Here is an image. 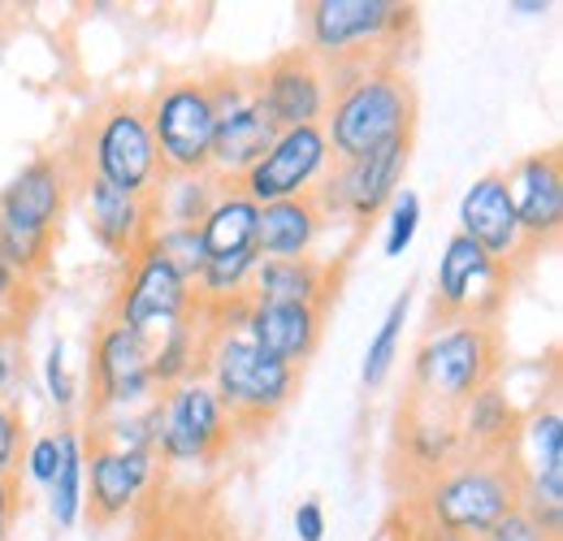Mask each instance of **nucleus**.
<instances>
[{"label":"nucleus","instance_id":"f257e3e1","mask_svg":"<svg viewBox=\"0 0 563 541\" xmlns=\"http://www.w3.org/2000/svg\"><path fill=\"white\" fill-rule=\"evenodd\" d=\"M421 100L408 66L368 62V66L330 69V104H325V143L334 161H355L390 139L417 135Z\"/></svg>","mask_w":563,"mask_h":541},{"label":"nucleus","instance_id":"7c9ffc66","mask_svg":"<svg viewBox=\"0 0 563 541\" xmlns=\"http://www.w3.org/2000/svg\"><path fill=\"white\" fill-rule=\"evenodd\" d=\"M417 286H404L399 295H395V303L386 308V317H382V325H377V334L368 339V351H364V364H360V382L368 386V390H377L386 377H390V368H395V360H399V342H404V325H408V317H412V295Z\"/></svg>","mask_w":563,"mask_h":541},{"label":"nucleus","instance_id":"c03bdc74","mask_svg":"<svg viewBox=\"0 0 563 541\" xmlns=\"http://www.w3.org/2000/svg\"><path fill=\"white\" fill-rule=\"evenodd\" d=\"M511 9H516V13H547L551 4H511Z\"/></svg>","mask_w":563,"mask_h":541},{"label":"nucleus","instance_id":"9b49d317","mask_svg":"<svg viewBox=\"0 0 563 541\" xmlns=\"http://www.w3.org/2000/svg\"><path fill=\"white\" fill-rule=\"evenodd\" d=\"M412 143H417V135H399L390 139L386 147L368 152V156L334 161L330 174L317 187V200L325 208V217L330 221H352L355 230L373 225L404 187V174H408V161H412Z\"/></svg>","mask_w":563,"mask_h":541},{"label":"nucleus","instance_id":"c756f323","mask_svg":"<svg viewBox=\"0 0 563 541\" xmlns=\"http://www.w3.org/2000/svg\"><path fill=\"white\" fill-rule=\"evenodd\" d=\"M82 473H87L82 433L66 424L62 429V464H57V476L48 485V516L57 529H74L82 520Z\"/></svg>","mask_w":563,"mask_h":541},{"label":"nucleus","instance_id":"a878e982","mask_svg":"<svg viewBox=\"0 0 563 541\" xmlns=\"http://www.w3.org/2000/svg\"><path fill=\"white\" fill-rule=\"evenodd\" d=\"M520 429L525 416L498 382L460 407V442L468 455H520Z\"/></svg>","mask_w":563,"mask_h":541},{"label":"nucleus","instance_id":"0eeeda50","mask_svg":"<svg viewBox=\"0 0 563 541\" xmlns=\"http://www.w3.org/2000/svg\"><path fill=\"white\" fill-rule=\"evenodd\" d=\"M143 109L161 156V174H209L217 131L209 74H183L161 82L152 96H143Z\"/></svg>","mask_w":563,"mask_h":541},{"label":"nucleus","instance_id":"e433bc0d","mask_svg":"<svg viewBox=\"0 0 563 541\" xmlns=\"http://www.w3.org/2000/svg\"><path fill=\"white\" fill-rule=\"evenodd\" d=\"M26 446V424H22V407L9 395H0V473H18Z\"/></svg>","mask_w":563,"mask_h":541},{"label":"nucleus","instance_id":"412c9836","mask_svg":"<svg viewBox=\"0 0 563 541\" xmlns=\"http://www.w3.org/2000/svg\"><path fill=\"white\" fill-rule=\"evenodd\" d=\"M135 516H140L135 541H239L225 516L209 503V494L174 489L165 485V476L143 494Z\"/></svg>","mask_w":563,"mask_h":541},{"label":"nucleus","instance_id":"393cba45","mask_svg":"<svg viewBox=\"0 0 563 541\" xmlns=\"http://www.w3.org/2000/svg\"><path fill=\"white\" fill-rule=\"evenodd\" d=\"M330 217L317 200V191L299 196V200L265 203L256 212V252L261 261H299L312 256L321 234H325Z\"/></svg>","mask_w":563,"mask_h":541},{"label":"nucleus","instance_id":"ddd939ff","mask_svg":"<svg viewBox=\"0 0 563 541\" xmlns=\"http://www.w3.org/2000/svg\"><path fill=\"white\" fill-rule=\"evenodd\" d=\"M82 460H87V473H82V516L96 529H104V525L122 520L126 511H135L143 503V494L165 476L156 455L118 451L91 424L82 433Z\"/></svg>","mask_w":563,"mask_h":541},{"label":"nucleus","instance_id":"ea45409f","mask_svg":"<svg viewBox=\"0 0 563 541\" xmlns=\"http://www.w3.org/2000/svg\"><path fill=\"white\" fill-rule=\"evenodd\" d=\"M18 511H22V485H18V473H0V541H9Z\"/></svg>","mask_w":563,"mask_h":541},{"label":"nucleus","instance_id":"b1692460","mask_svg":"<svg viewBox=\"0 0 563 541\" xmlns=\"http://www.w3.org/2000/svg\"><path fill=\"white\" fill-rule=\"evenodd\" d=\"M347 261H330V256H299V261H261V269L252 277V299L265 303H308L330 312L339 299Z\"/></svg>","mask_w":563,"mask_h":541},{"label":"nucleus","instance_id":"20e7f679","mask_svg":"<svg viewBox=\"0 0 563 541\" xmlns=\"http://www.w3.org/2000/svg\"><path fill=\"white\" fill-rule=\"evenodd\" d=\"M200 377L230 411L239 433H265L299 390V368L265 355L243 325H209Z\"/></svg>","mask_w":563,"mask_h":541},{"label":"nucleus","instance_id":"f8f14e48","mask_svg":"<svg viewBox=\"0 0 563 541\" xmlns=\"http://www.w3.org/2000/svg\"><path fill=\"white\" fill-rule=\"evenodd\" d=\"M87 377H91L87 420H100V416H113V411H135L147 399H156L152 339H143V334L104 317L91 334Z\"/></svg>","mask_w":563,"mask_h":541},{"label":"nucleus","instance_id":"2f4dec72","mask_svg":"<svg viewBox=\"0 0 563 541\" xmlns=\"http://www.w3.org/2000/svg\"><path fill=\"white\" fill-rule=\"evenodd\" d=\"M529 442V460L525 464V476H538V481H560L563 485V416L555 404L538 407L525 429H520V446Z\"/></svg>","mask_w":563,"mask_h":541},{"label":"nucleus","instance_id":"39448f33","mask_svg":"<svg viewBox=\"0 0 563 541\" xmlns=\"http://www.w3.org/2000/svg\"><path fill=\"white\" fill-rule=\"evenodd\" d=\"M503 373V334L498 321H455L433 325L412 355L408 399L446 416H460L477 390H486Z\"/></svg>","mask_w":563,"mask_h":541},{"label":"nucleus","instance_id":"cd10ccee","mask_svg":"<svg viewBox=\"0 0 563 541\" xmlns=\"http://www.w3.org/2000/svg\"><path fill=\"white\" fill-rule=\"evenodd\" d=\"M256 212L261 208L239 187H225L212 203V212L200 221L205 261L209 256H234V252H256Z\"/></svg>","mask_w":563,"mask_h":541},{"label":"nucleus","instance_id":"4c0bfd02","mask_svg":"<svg viewBox=\"0 0 563 541\" xmlns=\"http://www.w3.org/2000/svg\"><path fill=\"white\" fill-rule=\"evenodd\" d=\"M40 299H44V290H40L35 281L18 277V273H13L9 265H4V261H0V303H9L13 312H22V317H31V321H35V312H40Z\"/></svg>","mask_w":563,"mask_h":541},{"label":"nucleus","instance_id":"4468645a","mask_svg":"<svg viewBox=\"0 0 563 541\" xmlns=\"http://www.w3.org/2000/svg\"><path fill=\"white\" fill-rule=\"evenodd\" d=\"M334 156L321 126H295V131H278V139L269 143V152L234 183L256 208L278 200H299L308 191L321 187V178L330 174Z\"/></svg>","mask_w":563,"mask_h":541},{"label":"nucleus","instance_id":"f704fd0d","mask_svg":"<svg viewBox=\"0 0 563 541\" xmlns=\"http://www.w3.org/2000/svg\"><path fill=\"white\" fill-rule=\"evenodd\" d=\"M44 386H48V399L62 416H70L74 404H78V382L70 373V360H66V342L53 339L48 355H44Z\"/></svg>","mask_w":563,"mask_h":541},{"label":"nucleus","instance_id":"7ed1b4c3","mask_svg":"<svg viewBox=\"0 0 563 541\" xmlns=\"http://www.w3.org/2000/svg\"><path fill=\"white\" fill-rule=\"evenodd\" d=\"M525 464L520 455H460L408 498L429 525L460 541L486 538L494 525L520 507Z\"/></svg>","mask_w":563,"mask_h":541},{"label":"nucleus","instance_id":"37998d69","mask_svg":"<svg viewBox=\"0 0 563 541\" xmlns=\"http://www.w3.org/2000/svg\"><path fill=\"white\" fill-rule=\"evenodd\" d=\"M26 330H31V317L0 303V342H26Z\"/></svg>","mask_w":563,"mask_h":541},{"label":"nucleus","instance_id":"1a4fd4ad","mask_svg":"<svg viewBox=\"0 0 563 541\" xmlns=\"http://www.w3.org/2000/svg\"><path fill=\"white\" fill-rule=\"evenodd\" d=\"M234 442L239 429L205 377H187L161 390V433H156L161 468H209Z\"/></svg>","mask_w":563,"mask_h":541},{"label":"nucleus","instance_id":"a19ab883","mask_svg":"<svg viewBox=\"0 0 563 541\" xmlns=\"http://www.w3.org/2000/svg\"><path fill=\"white\" fill-rule=\"evenodd\" d=\"M26 373V342H0V395H9Z\"/></svg>","mask_w":563,"mask_h":541},{"label":"nucleus","instance_id":"c9c22d12","mask_svg":"<svg viewBox=\"0 0 563 541\" xmlns=\"http://www.w3.org/2000/svg\"><path fill=\"white\" fill-rule=\"evenodd\" d=\"M22 464H26V476H31L40 489H48L53 476H57V464H62V429L31 438L26 451H22Z\"/></svg>","mask_w":563,"mask_h":541},{"label":"nucleus","instance_id":"6e6552de","mask_svg":"<svg viewBox=\"0 0 563 541\" xmlns=\"http://www.w3.org/2000/svg\"><path fill=\"white\" fill-rule=\"evenodd\" d=\"M209 91L217 104V131H212L209 174L221 187H234L278 139L274 118L265 113L256 96V74L239 66L209 69Z\"/></svg>","mask_w":563,"mask_h":541},{"label":"nucleus","instance_id":"6ab92c4d","mask_svg":"<svg viewBox=\"0 0 563 541\" xmlns=\"http://www.w3.org/2000/svg\"><path fill=\"white\" fill-rule=\"evenodd\" d=\"M460 234L468 243H477L490 261L507 265V269H525L529 256H525V239H520V225H516V208H511V191H507V178L503 169L482 174L464 200H460Z\"/></svg>","mask_w":563,"mask_h":541},{"label":"nucleus","instance_id":"4be33fe9","mask_svg":"<svg viewBox=\"0 0 563 541\" xmlns=\"http://www.w3.org/2000/svg\"><path fill=\"white\" fill-rule=\"evenodd\" d=\"M395 455H399V464H404L408 489L417 494L424 481H433L451 460L464 455V442H460V416H446V411H433V407H421L408 399V404L399 407Z\"/></svg>","mask_w":563,"mask_h":541},{"label":"nucleus","instance_id":"5701e85b","mask_svg":"<svg viewBox=\"0 0 563 541\" xmlns=\"http://www.w3.org/2000/svg\"><path fill=\"white\" fill-rule=\"evenodd\" d=\"M325 317L321 308L308 303H265V299H247L243 312V334L256 342L265 355H274L290 368H303L325 334Z\"/></svg>","mask_w":563,"mask_h":541},{"label":"nucleus","instance_id":"2eb2a0df","mask_svg":"<svg viewBox=\"0 0 563 541\" xmlns=\"http://www.w3.org/2000/svg\"><path fill=\"white\" fill-rule=\"evenodd\" d=\"M122 269L126 273H122V286L113 295L109 321H118V325L135 330L143 339H152V334H161L165 325L183 321L196 308V286L183 281L152 247L135 252Z\"/></svg>","mask_w":563,"mask_h":541},{"label":"nucleus","instance_id":"79ce46f5","mask_svg":"<svg viewBox=\"0 0 563 541\" xmlns=\"http://www.w3.org/2000/svg\"><path fill=\"white\" fill-rule=\"evenodd\" d=\"M295 533L299 541H325V507L317 498H303L295 507Z\"/></svg>","mask_w":563,"mask_h":541},{"label":"nucleus","instance_id":"bb28decb","mask_svg":"<svg viewBox=\"0 0 563 541\" xmlns=\"http://www.w3.org/2000/svg\"><path fill=\"white\" fill-rule=\"evenodd\" d=\"M205 342H209V317L200 312V303L183 321L152 334V382H156V390H169L187 377H200Z\"/></svg>","mask_w":563,"mask_h":541},{"label":"nucleus","instance_id":"423d86ee","mask_svg":"<svg viewBox=\"0 0 563 541\" xmlns=\"http://www.w3.org/2000/svg\"><path fill=\"white\" fill-rule=\"evenodd\" d=\"M70 156L78 174L100 178L131 196H152L156 183L165 178L143 96H113V100L96 104L74 135Z\"/></svg>","mask_w":563,"mask_h":541},{"label":"nucleus","instance_id":"72a5a7b5","mask_svg":"<svg viewBox=\"0 0 563 541\" xmlns=\"http://www.w3.org/2000/svg\"><path fill=\"white\" fill-rule=\"evenodd\" d=\"M386 230H382V256H404L421 230V196L417 191H399L386 203Z\"/></svg>","mask_w":563,"mask_h":541},{"label":"nucleus","instance_id":"c85d7f7f","mask_svg":"<svg viewBox=\"0 0 563 541\" xmlns=\"http://www.w3.org/2000/svg\"><path fill=\"white\" fill-rule=\"evenodd\" d=\"M225 187L212 174H165L152 191L156 225H196L212 212V203Z\"/></svg>","mask_w":563,"mask_h":541},{"label":"nucleus","instance_id":"dca6fc26","mask_svg":"<svg viewBox=\"0 0 563 541\" xmlns=\"http://www.w3.org/2000/svg\"><path fill=\"white\" fill-rule=\"evenodd\" d=\"M511 208H516V225L525 239V256H542L547 247L560 243L563 230V161L560 147H538L525 152L520 161H511V169L503 174Z\"/></svg>","mask_w":563,"mask_h":541},{"label":"nucleus","instance_id":"58836bf2","mask_svg":"<svg viewBox=\"0 0 563 541\" xmlns=\"http://www.w3.org/2000/svg\"><path fill=\"white\" fill-rule=\"evenodd\" d=\"M477 541H551V538H547V533L516 507V511H507V516L494 525L486 538H477Z\"/></svg>","mask_w":563,"mask_h":541},{"label":"nucleus","instance_id":"aec40b11","mask_svg":"<svg viewBox=\"0 0 563 541\" xmlns=\"http://www.w3.org/2000/svg\"><path fill=\"white\" fill-rule=\"evenodd\" d=\"M78 191H82V212H87V234L118 256L122 265L147 247L152 230H156V212H152V196H131L118 191L100 178L78 174Z\"/></svg>","mask_w":563,"mask_h":541},{"label":"nucleus","instance_id":"f03ea898","mask_svg":"<svg viewBox=\"0 0 563 541\" xmlns=\"http://www.w3.org/2000/svg\"><path fill=\"white\" fill-rule=\"evenodd\" d=\"M303 53L325 69L399 62L421 31V9L399 0H308L299 4Z\"/></svg>","mask_w":563,"mask_h":541},{"label":"nucleus","instance_id":"473e14b6","mask_svg":"<svg viewBox=\"0 0 563 541\" xmlns=\"http://www.w3.org/2000/svg\"><path fill=\"white\" fill-rule=\"evenodd\" d=\"M147 247L178 273L183 281L196 286V277L205 269V239H200L196 225H156L152 239H147Z\"/></svg>","mask_w":563,"mask_h":541},{"label":"nucleus","instance_id":"f3484780","mask_svg":"<svg viewBox=\"0 0 563 541\" xmlns=\"http://www.w3.org/2000/svg\"><path fill=\"white\" fill-rule=\"evenodd\" d=\"M74 191H78V165H74L70 147L44 152L0 187V221L62 239V221L70 212Z\"/></svg>","mask_w":563,"mask_h":541},{"label":"nucleus","instance_id":"9d476101","mask_svg":"<svg viewBox=\"0 0 563 541\" xmlns=\"http://www.w3.org/2000/svg\"><path fill=\"white\" fill-rule=\"evenodd\" d=\"M520 273L490 261L477 243H468L460 230L446 239L438 273H433V299L429 317L433 325H455V321H498L511 286Z\"/></svg>","mask_w":563,"mask_h":541},{"label":"nucleus","instance_id":"a211bd4d","mask_svg":"<svg viewBox=\"0 0 563 541\" xmlns=\"http://www.w3.org/2000/svg\"><path fill=\"white\" fill-rule=\"evenodd\" d=\"M256 74V96L278 131L295 126H321L330 104V69L303 48H286L269 57Z\"/></svg>","mask_w":563,"mask_h":541}]
</instances>
